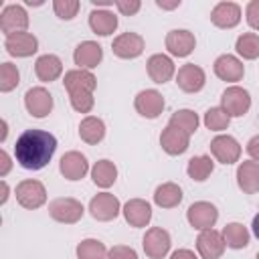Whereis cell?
I'll list each match as a JSON object with an SVG mask.
<instances>
[{"label": "cell", "mask_w": 259, "mask_h": 259, "mask_svg": "<svg viewBox=\"0 0 259 259\" xmlns=\"http://www.w3.org/2000/svg\"><path fill=\"white\" fill-rule=\"evenodd\" d=\"M57 150V138L45 130H26L14 144V158L26 170L45 168Z\"/></svg>", "instance_id": "6da1fadb"}, {"label": "cell", "mask_w": 259, "mask_h": 259, "mask_svg": "<svg viewBox=\"0 0 259 259\" xmlns=\"http://www.w3.org/2000/svg\"><path fill=\"white\" fill-rule=\"evenodd\" d=\"M221 107L227 111L229 117H241L251 107V95L247 89H243L239 85L227 87L221 95Z\"/></svg>", "instance_id": "7a4b0ae2"}, {"label": "cell", "mask_w": 259, "mask_h": 259, "mask_svg": "<svg viewBox=\"0 0 259 259\" xmlns=\"http://www.w3.org/2000/svg\"><path fill=\"white\" fill-rule=\"evenodd\" d=\"M83 212H85L83 204H81L77 198H71V196L55 198V200L49 204V214H51L57 223H65V225L77 223V221L83 217Z\"/></svg>", "instance_id": "3957f363"}, {"label": "cell", "mask_w": 259, "mask_h": 259, "mask_svg": "<svg viewBox=\"0 0 259 259\" xmlns=\"http://www.w3.org/2000/svg\"><path fill=\"white\" fill-rule=\"evenodd\" d=\"M170 233L162 227H152L146 231L144 235V241H142V247H144V253L150 257V259H162L168 255L170 251Z\"/></svg>", "instance_id": "277c9868"}, {"label": "cell", "mask_w": 259, "mask_h": 259, "mask_svg": "<svg viewBox=\"0 0 259 259\" xmlns=\"http://www.w3.org/2000/svg\"><path fill=\"white\" fill-rule=\"evenodd\" d=\"M16 200L18 204H22L28 210H34L38 206L45 204L47 200V190L42 186V182L38 180H22L16 186Z\"/></svg>", "instance_id": "5b68a950"}, {"label": "cell", "mask_w": 259, "mask_h": 259, "mask_svg": "<svg viewBox=\"0 0 259 259\" xmlns=\"http://www.w3.org/2000/svg\"><path fill=\"white\" fill-rule=\"evenodd\" d=\"M186 219H188V223L194 229L204 231V229H212L214 227V223L219 219V210H217L214 204H210L206 200H198V202H194V204L188 206Z\"/></svg>", "instance_id": "8992f818"}, {"label": "cell", "mask_w": 259, "mask_h": 259, "mask_svg": "<svg viewBox=\"0 0 259 259\" xmlns=\"http://www.w3.org/2000/svg\"><path fill=\"white\" fill-rule=\"evenodd\" d=\"M28 26V14L20 4H8L0 14V30L10 36L16 32H26Z\"/></svg>", "instance_id": "52a82bcc"}, {"label": "cell", "mask_w": 259, "mask_h": 259, "mask_svg": "<svg viewBox=\"0 0 259 259\" xmlns=\"http://www.w3.org/2000/svg\"><path fill=\"white\" fill-rule=\"evenodd\" d=\"M119 210H121V204H119L117 196H113L109 192H99L89 202V212L95 221H111L119 214Z\"/></svg>", "instance_id": "ba28073f"}, {"label": "cell", "mask_w": 259, "mask_h": 259, "mask_svg": "<svg viewBox=\"0 0 259 259\" xmlns=\"http://www.w3.org/2000/svg\"><path fill=\"white\" fill-rule=\"evenodd\" d=\"M134 107L136 111L142 115V117H148V119H154L162 113L164 109V97L160 91L156 89H144L136 95L134 99Z\"/></svg>", "instance_id": "9c48e42d"}, {"label": "cell", "mask_w": 259, "mask_h": 259, "mask_svg": "<svg viewBox=\"0 0 259 259\" xmlns=\"http://www.w3.org/2000/svg\"><path fill=\"white\" fill-rule=\"evenodd\" d=\"M210 152L221 164H235L239 160V156H241V146L233 136L221 134V136L212 138Z\"/></svg>", "instance_id": "30bf717a"}, {"label": "cell", "mask_w": 259, "mask_h": 259, "mask_svg": "<svg viewBox=\"0 0 259 259\" xmlns=\"http://www.w3.org/2000/svg\"><path fill=\"white\" fill-rule=\"evenodd\" d=\"M111 51L119 59H136L144 53V38L138 32H121L113 38Z\"/></svg>", "instance_id": "8fae6325"}, {"label": "cell", "mask_w": 259, "mask_h": 259, "mask_svg": "<svg viewBox=\"0 0 259 259\" xmlns=\"http://www.w3.org/2000/svg\"><path fill=\"white\" fill-rule=\"evenodd\" d=\"M24 105L32 117H45L53 109V95L45 87H30L24 93Z\"/></svg>", "instance_id": "7c38bea8"}, {"label": "cell", "mask_w": 259, "mask_h": 259, "mask_svg": "<svg viewBox=\"0 0 259 259\" xmlns=\"http://www.w3.org/2000/svg\"><path fill=\"white\" fill-rule=\"evenodd\" d=\"M225 239L219 231L214 229H204L200 231L198 239H196V249L200 253L202 259H219L225 251Z\"/></svg>", "instance_id": "4fadbf2b"}, {"label": "cell", "mask_w": 259, "mask_h": 259, "mask_svg": "<svg viewBox=\"0 0 259 259\" xmlns=\"http://www.w3.org/2000/svg\"><path fill=\"white\" fill-rule=\"evenodd\" d=\"M196 47V38L186 28H174L166 34V49L174 57H188Z\"/></svg>", "instance_id": "5bb4252c"}, {"label": "cell", "mask_w": 259, "mask_h": 259, "mask_svg": "<svg viewBox=\"0 0 259 259\" xmlns=\"http://www.w3.org/2000/svg\"><path fill=\"white\" fill-rule=\"evenodd\" d=\"M204 81H206V75L204 71L194 65V63H188V65H182L176 73V85L186 91V93H196L204 87Z\"/></svg>", "instance_id": "9a60e30c"}, {"label": "cell", "mask_w": 259, "mask_h": 259, "mask_svg": "<svg viewBox=\"0 0 259 259\" xmlns=\"http://www.w3.org/2000/svg\"><path fill=\"white\" fill-rule=\"evenodd\" d=\"M188 142H190V136L174 125H166L160 134V146L166 154L170 156H178V154H184L188 150Z\"/></svg>", "instance_id": "2e32d148"}, {"label": "cell", "mask_w": 259, "mask_h": 259, "mask_svg": "<svg viewBox=\"0 0 259 259\" xmlns=\"http://www.w3.org/2000/svg\"><path fill=\"white\" fill-rule=\"evenodd\" d=\"M103 59V51L95 40H83L77 45L75 53H73V61L75 65H79V69L91 71L95 69Z\"/></svg>", "instance_id": "e0dca14e"}, {"label": "cell", "mask_w": 259, "mask_h": 259, "mask_svg": "<svg viewBox=\"0 0 259 259\" xmlns=\"http://www.w3.org/2000/svg\"><path fill=\"white\" fill-rule=\"evenodd\" d=\"M59 170L67 180H81L89 170V162L81 152L71 150V152L63 154V158L59 162Z\"/></svg>", "instance_id": "ac0fdd59"}, {"label": "cell", "mask_w": 259, "mask_h": 259, "mask_svg": "<svg viewBox=\"0 0 259 259\" xmlns=\"http://www.w3.org/2000/svg\"><path fill=\"white\" fill-rule=\"evenodd\" d=\"M4 49H6L12 57H30V55L36 53L38 40H36V36L30 34V32H16V34L6 36Z\"/></svg>", "instance_id": "d6986e66"}, {"label": "cell", "mask_w": 259, "mask_h": 259, "mask_svg": "<svg viewBox=\"0 0 259 259\" xmlns=\"http://www.w3.org/2000/svg\"><path fill=\"white\" fill-rule=\"evenodd\" d=\"M210 20L219 28H233L241 20V6L235 2H219L210 12Z\"/></svg>", "instance_id": "ffe728a7"}, {"label": "cell", "mask_w": 259, "mask_h": 259, "mask_svg": "<svg viewBox=\"0 0 259 259\" xmlns=\"http://www.w3.org/2000/svg\"><path fill=\"white\" fill-rule=\"evenodd\" d=\"M146 67H148V75H150V79L154 83L162 85V83H166V81H170L174 77V63H172V59L168 55H162V53L152 55L148 59Z\"/></svg>", "instance_id": "44dd1931"}, {"label": "cell", "mask_w": 259, "mask_h": 259, "mask_svg": "<svg viewBox=\"0 0 259 259\" xmlns=\"http://www.w3.org/2000/svg\"><path fill=\"white\" fill-rule=\"evenodd\" d=\"M243 73H245V67L235 55H221L214 61V75L223 81H229V83L241 81Z\"/></svg>", "instance_id": "7402d4cb"}, {"label": "cell", "mask_w": 259, "mask_h": 259, "mask_svg": "<svg viewBox=\"0 0 259 259\" xmlns=\"http://www.w3.org/2000/svg\"><path fill=\"white\" fill-rule=\"evenodd\" d=\"M63 85L65 89L71 93H79V91H89L93 93L95 85H97V79L91 71H85V69H73V71H67L65 73V79H63Z\"/></svg>", "instance_id": "603a6c76"}, {"label": "cell", "mask_w": 259, "mask_h": 259, "mask_svg": "<svg viewBox=\"0 0 259 259\" xmlns=\"http://www.w3.org/2000/svg\"><path fill=\"white\" fill-rule=\"evenodd\" d=\"M123 217L130 223V227H146L152 219V206L148 200L132 198L123 204Z\"/></svg>", "instance_id": "cb8c5ba5"}, {"label": "cell", "mask_w": 259, "mask_h": 259, "mask_svg": "<svg viewBox=\"0 0 259 259\" xmlns=\"http://www.w3.org/2000/svg\"><path fill=\"white\" fill-rule=\"evenodd\" d=\"M237 184L245 194L259 192V162L245 160L237 168Z\"/></svg>", "instance_id": "d4e9b609"}, {"label": "cell", "mask_w": 259, "mask_h": 259, "mask_svg": "<svg viewBox=\"0 0 259 259\" xmlns=\"http://www.w3.org/2000/svg\"><path fill=\"white\" fill-rule=\"evenodd\" d=\"M34 73L40 81L51 83L55 79H59V75L63 73V61L57 55H40L34 63Z\"/></svg>", "instance_id": "484cf974"}, {"label": "cell", "mask_w": 259, "mask_h": 259, "mask_svg": "<svg viewBox=\"0 0 259 259\" xmlns=\"http://www.w3.org/2000/svg\"><path fill=\"white\" fill-rule=\"evenodd\" d=\"M79 138L85 142V144H99L103 138H105V123L101 117H95V115H87L81 119L79 123Z\"/></svg>", "instance_id": "4316f807"}, {"label": "cell", "mask_w": 259, "mask_h": 259, "mask_svg": "<svg viewBox=\"0 0 259 259\" xmlns=\"http://www.w3.org/2000/svg\"><path fill=\"white\" fill-rule=\"evenodd\" d=\"M89 26L99 36H109L117 28V16L109 10H93L89 14Z\"/></svg>", "instance_id": "83f0119b"}, {"label": "cell", "mask_w": 259, "mask_h": 259, "mask_svg": "<svg viewBox=\"0 0 259 259\" xmlns=\"http://www.w3.org/2000/svg\"><path fill=\"white\" fill-rule=\"evenodd\" d=\"M182 200V188L174 182H164L154 192V202L162 208H174Z\"/></svg>", "instance_id": "f1b7e54d"}, {"label": "cell", "mask_w": 259, "mask_h": 259, "mask_svg": "<svg viewBox=\"0 0 259 259\" xmlns=\"http://www.w3.org/2000/svg\"><path fill=\"white\" fill-rule=\"evenodd\" d=\"M91 178L99 188H109L117 178V168L111 160H99L91 168Z\"/></svg>", "instance_id": "f546056e"}, {"label": "cell", "mask_w": 259, "mask_h": 259, "mask_svg": "<svg viewBox=\"0 0 259 259\" xmlns=\"http://www.w3.org/2000/svg\"><path fill=\"white\" fill-rule=\"evenodd\" d=\"M221 235L225 239V245L231 249H243L249 245V231L241 223H229Z\"/></svg>", "instance_id": "4dcf8cb0"}, {"label": "cell", "mask_w": 259, "mask_h": 259, "mask_svg": "<svg viewBox=\"0 0 259 259\" xmlns=\"http://www.w3.org/2000/svg\"><path fill=\"white\" fill-rule=\"evenodd\" d=\"M212 170H214V162L210 160V156H194L188 160V166H186L188 176L196 182L206 180Z\"/></svg>", "instance_id": "1f68e13d"}, {"label": "cell", "mask_w": 259, "mask_h": 259, "mask_svg": "<svg viewBox=\"0 0 259 259\" xmlns=\"http://www.w3.org/2000/svg\"><path fill=\"white\" fill-rule=\"evenodd\" d=\"M168 123L178 127V130H182V132H186L188 136H192L196 132V127H198V115L192 109H178V111L172 113Z\"/></svg>", "instance_id": "d6a6232c"}, {"label": "cell", "mask_w": 259, "mask_h": 259, "mask_svg": "<svg viewBox=\"0 0 259 259\" xmlns=\"http://www.w3.org/2000/svg\"><path fill=\"white\" fill-rule=\"evenodd\" d=\"M77 259H107V249L99 239H83L77 245Z\"/></svg>", "instance_id": "836d02e7"}, {"label": "cell", "mask_w": 259, "mask_h": 259, "mask_svg": "<svg viewBox=\"0 0 259 259\" xmlns=\"http://www.w3.org/2000/svg\"><path fill=\"white\" fill-rule=\"evenodd\" d=\"M235 49L237 53L243 57V59H257L259 57V34L255 32H243L237 42H235Z\"/></svg>", "instance_id": "e575fe53"}, {"label": "cell", "mask_w": 259, "mask_h": 259, "mask_svg": "<svg viewBox=\"0 0 259 259\" xmlns=\"http://www.w3.org/2000/svg\"><path fill=\"white\" fill-rule=\"evenodd\" d=\"M229 123H231V117L227 115V111L223 107H210L204 113V125L212 132H223L229 127Z\"/></svg>", "instance_id": "d590c367"}, {"label": "cell", "mask_w": 259, "mask_h": 259, "mask_svg": "<svg viewBox=\"0 0 259 259\" xmlns=\"http://www.w3.org/2000/svg\"><path fill=\"white\" fill-rule=\"evenodd\" d=\"M20 81V73L16 69V65L12 63H2L0 65V91L8 93L12 91Z\"/></svg>", "instance_id": "8d00e7d4"}, {"label": "cell", "mask_w": 259, "mask_h": 259, "mask_svg": "<svg viewBox=\"0 0 259 259\" xmlns=\"http://www.w3.org/2000/svg\"><path fill=\"white\" fill-rule=\"evenodd\" d=\"M79 8H81V4H79L77 0H55V2H53L55 14H57L59 18H63V20H71L73 16H77Z\"/></svg>", "instance_id": "74e56055"}, {"label": "cell", "mask_w": 259, "mask_h": 259, "mask_svg": "<svg viewBox=\"0 0 259 259\" xmlns=\"http://www.w3.org/2000/svg\"><path fill=\"white\" fill-rule=\"evenodd\" d=\"M69 99H71L73 109H75V111H79V113H89V111L93 109V103H95L93 93H89V91L71 93V95H69Z\"/></svg>", "instance_id": "f35d334b"}, {"label": "cell", "mask_w": 259, "mask_h": 259, "mask_svg": "<svg viewBox=\"0 0 259 259\" xmlns=\"http://www.w3.org/2000/svg\"><path fill=\"white\" fill-rule=\"evenodd\" d=\"M107 259H138V253L127 245H113L107 251Z\"/></svg>", "instance_id": "ab89813d"}, {"label": "cell", "mask_w": 259, "mask_h": 259, "mask_svg": "<svg viewBox=\"0 0 259 259\" xmlns=\"http://www.w3.org/2000/svg\"><path fill=\"white\" fill-rule=\"evenodd\" d=\"M115 8H117L123 16H132V14H136V12L142 8V2H140V0H117V2H115Z\"/></svg>", "instance_id": "60d3db41"}, {"label": "cell", "mask_w": 259, "mask_h": 259, "mask_svg": "<svg viewBox=\"0 0 259 259\" xmlns=\"http://www.w3.org/2000/svg\"><path fill=\"white\" fill-rule=\"evenodd\" d=\"M247 22L251 28L259 30V0H253L247 4Z\"/></svg>", "instance_id": "b9f144b4"}, {"label": "cell", "mask_w": 259, "mask_h": 259, "mask_svg": "<svg viewBox=\"0 0 259 259\" xmlns=\"http://www.w3.org/2000/svg\"><path fill=\"white\" fill-rule=\"evenodd\" d=\"M247 152H249V156L253 158V162H259V136H253V138L247 142Z\"/></svg>", "instance_id": "7bdbcfd3"}, {"label": "cell", "mask_w": 259, "mask_h": 259, "mask_svg": "<svg viewBox=\"0 0 259 259\" xmlns=\"http://www.w3.org/2000/svg\"><path fill=\"white\" fill-rule=\"evenodd\" d=\"M10 166H12V164H10V156L2 150V152H0V176H6L8 170H10Z\"/></svg>", "instance_id": "ee69618b"}, {"label": "cell", "mask_w": 259, "mask_h": 259, "mask_svg": "<svg viewBox=\"0 0 259 259\" xmlns=\"http://www.w3.org/2000/svg\"><path fill=\"white\" fill-rule=\"evenodd\" d=\"M170 259H198V257H196L194 251H190V249H178V251H174V253L170 255Z\"/></svg>", "instance_id": "f6af8a7d"}, {"label": "cell", "mask_w": 259, "mask_h": 259, "mask_svg": "<svg viewBox=\"0 0 259 259\" xmlns=\"http://www.w3.org/2000/svg\"><path fill=\"white\" fill-rule=\"evenodd\" d=\"M156 6L164 8V10H172V8H178L180 6V0H174V2H162V0H156Z\"/></svg>", "instance_id": "bcb514c9"}, {"label": "cell", "mask_w": 259, "mask_h": 259, "mask_svg": "<svg viewBox=\"0 0 259 259\" xmlns=\"http://www.w3.org/2000/svg\"><path fill=\"white\" fill-rule=\"evenodd\" d=\"M93 6H101L103 10H107V6H113V2H107V0H91Z\"/></svg>", "instance_id": "7dc6e473"}, {"label": "cell", "mask_w": 259, "mask_h": 259, "mask_svg": "<svg viewBox=\"0 0 259 259\" xmlns=\"http://www.w3.org/2000/svg\"><path fill=\"white\" fill-rule=\"evenodd\" d=\"M251 227H253V235L259 239V212L253 217V225H251Z\"/></svg>", "instance_id": "c3c4849f"}, {"label": "cell", "mask_w": 259, "mask_h": 259, "mask_svg": "<svg viewBox=\"0 0 259 259\" xmlns=\"http://www.w3.org/2000/svg\"><path fill=\"white\" fill-rule=\"evenodd\" d=\"M6 198H8V184L2 180V198H0V204H4Z\"/></svg>", "instance_id": "681fc988"}, {"label": "cell", "mask_w": 259, "mask_h": 259, "mask_svg": "<svg viewBox=\"0 0 259 259\" xmlns=\"http://www.w3.org/2000/svg\"><path fill=\"white\" fill-rule=\"evenodd\" d=\"M0 125H2V134H0V142H4V140H6V121L2 119V121H0Z\"/></svg>", "instance_id": "f907efd6"}, {"label": "cell", "mask_w": 259, "mask_h": 259, "mask_svg": "<svg viewBox=\"0 0 259 259\" xmlns=\"http://www.w3.org/2000/svg\"><path fill=\"white\" fill-rule=\"evenodd\" d=\"M255 259H259V253H257V255H255Z\"/></svg>", "instance_id": "816d5d0a"}]
</instances>
